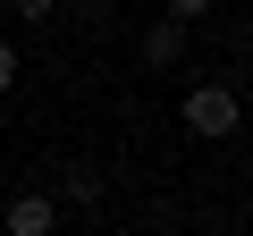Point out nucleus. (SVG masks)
I'll return each mask as SVG.
<instances>
[{"label":"nucleus","instance_id":"obj_1","mask_svg":"<svg viewBox=\"0 0 253 236\" xmlns=\"http://www.w3.org/2000/svg\"><path fill=\"white\" fill-rule=\"evenodd\" d=\"M177 118H186V135H236V118H245V93L236 84H194L186 101H177Z\"/></svg>","mask_w":253,"mask_h":236},{"label":"nucleus","instance_id":"obj_2","mask_svg":"<svg viewBox=\"0 0 253 236\" xmlns=\"http://www.w3.org/2000/svg\"><path fill=\"white\" fill-rule=\"evenodd\" d=\"M51 228H59V202L51 194H17L9 202V236H51Z\"/></svg>","mask_w":253,"mask_h":236},{"label":"nucleus","instance_id":"obj_3","mask_svg":"<svg viewBox=\"0 0 253 236\" xmlns=\"http://www.w3.org/2000/svg\"><path fill=\"white\" fill-rule=\"evenodd\" d=\"M144 59H152V68H169V59H186V26H177V17H161V26L144 34Z\"/></svg>","mask_w":253,"mask_h":236},{"label":"nucleus","instance_id":"obj_4","mask_svg":"<svg viewBox=\"0 0 253 236\" xmlns=\"http://www.w3.org/2000/svg\"><path fill=\"white\" fill-rule=\"evenodd\" d=\"M59 194H68V202H93V194H101V177H93V169H68V186H59Z\"/></svg>","mask_w":253,"mask_h":236},{"label":"nucleus","instance_id":"obj_5","mask_svg":"<svg viewBox=\"0 0 253 236\" xmlns=\"http://www.w3.org/2000/svg\"><path fill=\"white\" fill-rule=\"evenodd\" d=\"M161 9H169L177 26H194V17H211V0H161Z\"/></svg>","mask_w":253,"mask_h":236},{"label":"nucleus","instance_id":"obj_6","mask_svg":"<svg viewBox=\"0 0 253 236\" xmlns=\"http://www.w3.org/2000/svg\"><path fill=\"white\" fill-rule=\"evenodd\" d=\"M17 84V42H0V93Z\"/></svg>","mask_w":253,"mask_h":236},{"label":"nucleus","instance_id":"obj_7","mask_svg":"<svg viewBox=\"0 0 253 236\" xmlns=\"http://www.w3.org/2000/svg\"><path fill=\"white\" fill-rule=\"evenodd\" d=\"M9 9H17L26 26H42V17H51V0H9Z\"/></svg>","mask_w":253,"mask_h":236},{"label":"nucleus","instance_id":"obj_8","mask_svg":"<svg viewBox=\"0 0 253 236\" xmlns=\"http://www.w3.org/2000/svg\"><path fill=\"white\" fill-rule=\"evenodd\" d=\"M84 9H101V0H84Z\"/></svg>","mask_w":253,"mask_h":236}]
</instances>
